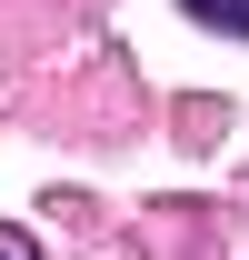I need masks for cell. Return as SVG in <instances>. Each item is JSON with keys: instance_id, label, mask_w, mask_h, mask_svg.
<instances>
[{"instance_id": "6da1fadb", "label": "cell", "mask_w": 249, "mask_h": 260, "mask_svg": "<svg viewBox=\"0 0 249 260\" xmlns=\"http://www.w3.org/2000/svg\"><path fill=\"white\" fill-rule=\"evenodd\" d=\"M199 30H219V40H249V0H180Z\"/></svg>"}, {"instance_id": "7a4b0ae2", "label": "cell", "mask_w": 249, "mask_h": 260, "mask_svg": "<svg viewBox=\"0 0 249 260\" xmlns=\"http://www.w3.org/2000/svg\"><path fill=\"white\" fill-rule=\"evenodd\" d=\"M0 260H30V240H20V230H0Z\"/></svg>"}]
</instances>
